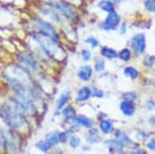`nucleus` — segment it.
<instances>
[{
  "label": "nucleus",
  "mask_w": 155,
  "mask_h": 154,
  "mask_svg": "<svg viewBox=\"0 0 155 154\" xmlns=\"http://www.w3.org/2000/svg\"><path fill=\"white\" fill-rule=\"evenodd\" d=\"M23 43L24 48L32 52L41 61L42 66L44 64H48V62L61 63L66 58V52L61 44L34 31L27 32L23 38Z\"/></svg>",
  "instance_id": "1"
},
{
  "label": "nucleus",
  "mask_w": 155,
  "mask_h": 154,
  "mask_svg": "<svg viewBox=\"0 0 155 154\" xmlns=\"http://www.w3.org/2000/svg\"><path fill=\"white\" fill-rule=\"evenodd\" d=\"M0 117L9 129L21 138L27 139L32 133L33 121L18 109L4 103Z\"/></svg>",
  "instance_id": "2"
},
{
  "label": "nucleus",
  "mask_w": 155,
  "mask_h": 154,
  "mask_svg": "<svg viewBox=\"0 0 155 154\" xmlns=\"http://www.w3.org/2000/svg\"><path fill=\"white\" fill-rule=\"evenodd\" d=\"M26 24L29 28L28 31H34L42 36L51 38L56 43L61 44V37H60L59 31L56 28V26L51 22H49L48 20L36 15L35 12H31L29 15Z\"/></svg>",
  "instance_id": "3"
},
{
  "label": "nucleus",
  "mask_w": 155,
  "mask_h": 154,
  "mask_svg": "<svg viewBox=\"0 0 155 154\" xmlns=\"http://www.w3.org/2000/svg\"><path fill=\"white\" fill-rule=\"evenodd\" d=\"M24 140L9 129L0 117V143L3 154H23Z\"/></svg>",
  "instance_id": "4"
},
{
  "label": "nucleus",
  "mask_w": 155,
  "mask_h": 154,
  "mask_svg": "<svg viewBox=\"0 0 155 154\" xmlns=\"http://www.w3.org/2000/svg\"><path fill=\"white\" fill-rule=\"evenodd\" d=\"M14 61L17 62L20 66H22L27 73L34 78L44 73V70H42L44 66L41 63V61L37 59V57L32 52H30L26 48L17 50L14 56Z\"/></svg>",
  "instance_id": "5"
},
{
  "label": "nucleus",
  "mask_w": 155,
  "mask_h": 154,
  "mask_svg": "<svg viewBox=\"0 0 155 154\" xmlns=\"http://www.w3.org/2000/svg\"><path fill=\"white\" fill-rule=\"evenodd\" d=\"M41 2L55 9L63 19H66L71 22H76L78 20L76 7L71 5L64 0H41Z\"/></svg>",
  "instance_id": "6"
},
{
  "label": "nucleus",
  "mask_w": 155,
  "mask_h": 154,
  "mask_svg": "<svg viewBox=\"0 0 155 154\" xmlns=\"http://www.w3.org/2000/svg\"><path fill=\"white\" fill-rule=\"evenodd\" d=\"M113 136H114L115 140H116L118 143L121 144L125 149H130L131 150V149H136L137 147H140L139 144H137L136 141L132 140L130 136L127 135L123 129H120V128L115 129Z\"/></svg>",
  "instance_id": "7"
},
{
  "label": "nucleus",
  "mask_w": 155,
  "mask_h": 154,
  "mask_svg": "<svg viewBox=\"0 0 155 154\" xmlns=\"http://www.w3.org/2000/svg\"><path fill=\"white\" fill-rule=\"evenodd\" d=\"M77 115H78L77 108L72 103H69L68 106H66L63 110L60 112V117H61L62 125L64 126V128H66L67 126L74 123V119H76Z\"/></svg>",
  "instance_id": "8"
},
{
  "label": "nucleus",
  "mask_w": 155,
  "mask_h": 154,
  "mask_svg": "<svg viewBox=\"0 0 155 154\" xmlns=\"http://www.w3.org/2000/svg\"><path fill=\"white\" fill-rule=\"evenodd\" d=\"M94 68L92 65H90L88 63L82 64L81 66H79L77 70V78L81 83L87 84L90 83L92 81L94 77Z\"/></svg>",
  "instance_id": "9"
},
{
  "label": "nucleus",
  "mask_w": 155,
  "mask_h": 154,
  "mask_svg": "<svg viewBox=\"0 0 155 154\" xmlns=\"http://www.w3.org/2000/svg\"><path fill=\"white\" fill-rule=\"evenodd\" d=\"M91 98V86L82 85L77 89L76 94H74V103H78V105H83V103H88Z\"/></svg>",
  "instance_id": "10"
},
{
  "label": "nucleus",
  "mask_w": 155,
  "mask_h": 154,
  "mask_svg": "<svg viewBox=\"0 0 155 154\" xmlns=\"http://www.w3.org/2000/svg\"><path fill=\"white\" fill-rule=\"evenodd\" d=\"M71 99H72V92L71 89L66 88L64 90H62L56 99V103H55V111L61 112L66 106H68L71 103Z\"/></svg>",
  "instance_id": "11"
},
{
  "label": "nucleus",
  "mask_w": 155,
  "mask_h": 154,
  "mask_svg": "<svg viewBox=\"0 0 155 154\" xmlns=\"http://www.w3.org/2000/svg\"><path fill=\"white\" fill-rule=\"evenodd\" d=\"M120 22V17L118 16L116 11H111L107 14V17L106 19V21L102 22V23L99 25L101 30L104 31H112L115 30L117 27V25L119 24Z\"/></svg>",
  "instance_id": "12"
},
{
  "label": "nucleus",
  "mask_w": 155,
  "mask_h": 154,
  "mask_svg": "<svg viewBox=\"0 0 155 154\" xmlns=\"http://www.w3.org/2000/svg\"><path fill=\"white\" fill-rule=\"evenodd\" d=\"M130 47L136 55L139 56L143 54L145 49H146V38H145L144 34L139 33L132 37L130 41Z\"/></svg>",
  "instance_id": "13"
},
{
  "label": "nucleus",
  "mask_w": 155,
  "mask_h": 154,
  "mask_svg": "<svg viewBox=\"0 0 155 154\" xmlns=\"http://www.w3.org/2000/svg\"><path fill=\"white\" fill-rule=\"evenodd\" d=\"M102 144L104 145V148H107V150L109 151V154H127L125 148L117 142L114 138L106 139L102 141Z\"/></svg>",
  "instance_id": "14"
},
{
  "label": "nucleus",
  "mask_w": 155,
  "mask_h": 154,
  "mask_svg": "<svg viewBox=\"0 0 155 154\" xmlns=\"http://www.w3.org/2000/svg\"><path fill=\"white\" fill-rule=\"evenodd\" d=\"M84 140H85V143L93 146V145H96V144L102 143L104 139H102L101 131H99L98 128L95 126V127L91 128V129L86 130L85 136H84Z\"/></svg>",
  "instance_id": "15"
},
{
  "label": "nucleus",
  "mask_w": 155,
  "mask_h": 154,
  "mask_svg": "<svg viewBox=\"0 0 155 154\" xmlns=\"http://www.w3.org/2000/svg\"><path fill=\"white\" fill-rule=\"evenodd\" d=\"M74 123L79 126L81 129H91V128L96 126V121L93 118L89 117L84 114L78 113L76 119H74Z\"/></svg>",
  "instance_id": "16"
},
{
  "label": "nucleus",
  "mask_w": 155,
  "mask_h": 154,
  "mask_svg": "<svg viewBox=\"0 0 155 154\" xmlns=\"http://www.w3.org/2000/svg\"><path fill=\"white\" fill-rule=\"evenodd\" d=\"M97 128L101 131L102 136H110L113 135L115 131L114 121L110 118H104L101 120L97 121Z\"/></svg>",
  "instance_id": "17"
},
{
  "label": "nucleus",
  "mask_w": 155,
  "mask_h": 154,
  "mask_svg": "<svg viewBox=\"0 0 155 154\" xmlns=\"http://www.w3.org/2000/svg\"><path fill=\"white\" fill-rule=\"evenodd\" d=\"M44 139L49 143L52 149L58 148L61 146V142H60V129H53L50 130L45 135Z\"/></svg>",
  "instance_id": "18"
},
{
  "label": "nucleus",
  "mask_w": 155,
  "mask_h": 154,
  "mask_svg": "<svg viewBox=\"0 0 155 154\" xmlns=\"http://www.w3.org/2000/svg\"><path fill=\"white\" fill-rule=\"evenodd\" d=\"M119 109L125 117H132V116H134V114L137 112L136 103H130V101L125 100H122L119 103Z\"/></svg>",
  "instance_id": "19"
},
{
  "label": "nucleus",
  "mask_w": 155,
  "mask_h": 154,
  "mask_svg": "<svg viewBox=\"0 0 155 154\" xmlns=\"http://www.w3.org/2000/svg\"><path fill=\"white\" fill-rule=\"evenodd\" d=\"M33 148L35 149L37 152L41 154H48L52 150V147L49 145V143L45 139H39V140L35 141L33 144Z\"/></svg>",
  "instance_id": "20"
},
{
  "label": "nucleus",
  "mask_w": 155,
  "mask_h": 154,
  "mask_svg": "<svg viewBox=\"0 0 155 154\" xmlns=\"http://www.w3.org/2000/svg\"><path fill=\"white\" fill-rule=\"evenodd\" d=\"M82 142H83V140H82V138L79 136V133H74V135L69 136L67 146L71 149H72V150H77V149L81 148Z\"/></svg>",
  "instance_id": "21"
},
{
  "label": "nucleus",
  "mask_w": 155,
  "mask_h": 154,
  "mask_svg": "<svg viewBox=\"0 0 155 154\" xmlns=\"http://www.w3.org/2000/svg\"><path fill=\"white\" fill-rule=\"evenodd\" d=\"M101 55L102 58L115 59V58L118 57V53H117L114 49L104 46V47H101Z\"/></svg>",
  "instance_id": "22"
},
{
  "label": "nucleus",
  "mask_w": 155,
  "mask_h": 154,
  "mask_svg": "<svg viewBox=\"0 0 155 154\" xmlns=\"http://www.w3.org/2000/svg\"><path fill=\"white\" fill-rule=\"evenodd\" d=\"M123 74H124V76L127 77V78H129L132 81H136L140 76L139 70H137V68L132 67V66H127V67L124 68Z\"/></svg>",
  "instance_id": "23"
},
{
  "label": "nucleus",
  "mask_w": 155,
  "mask_h": 154,
  "mask_svg": "<svg viewBox=\"0 0 155 154\" xmlns=\"http://www.w3.org/2000/svg\"><path fill=\"white\" fill-rule=\"evenodd\" d=\"M94 71L97 74H101L104 73V68H106V60L102 57H97L94 61V65H93Z\"/></svg>",
  "instance_id": "24"
},
{
  "label": "nucleus",
  "mask_w": 155,
  "mask_h": 154,
  "mask_svg": "<svg viewBox=\"0 0 155 154\" xmlns=\"http://www.w3.org/2000/svg\"><path fill=\"white\" fill-rule=\"evenodd\" d=\"M98 7L104 11L111 12L114 11V3L110 0H101L98 2Z\"/></svg>",
  "instance_id": "25"
},
{
  "label": "nucleus",
  "mask_w": 155,
  "mask_h": 154,
  "mask_svg": "<svg viewBox=\"0 0 155 154\" xmlns=\"http://www.w3.org/2000/svg\"><path fill=\"white\" fill-rule=\"evenodd\" d=\"M80 57H81V60L83 61L84 63H88V62L92 60V52L90 51L89 49L84 48L80 52Z\"/></svg>",
  "instance_id": "26"
},
{
  "label": "nucleus",
  "mask_w": 155,
  "mask_h": 154,
  "mask_svg": "<svg viewBox=\"0 0 155 154\" xmlns=\"http://www.w3.org/2000/svg\"><path fill=\"white\" fill-rule=\"evenodd\" d=\"M122 98L125 101H130V103H136L139 98V95H137V92L134 91H127V92L122 93Z\"/></svg>",
  "instance_id": "27"
},
{
  "label": "nucleus",
  "mask_w": 155,
  "mask_h": 154,
  "mask_svg": "<svg viewBox=\"0 0 155 154\" xmlns=\"http://www.w3.org/2000/svg\"><path fill=\"white\" fill-rule=\"evenodd\" d=\"M118 57L122 61L128 62L131 59V51L129 49H122L118 53Z\"/></svg>",
  "instance_id": "28"
},
{
  "label": "nucleus",
  "mask_w": 155,
  "mask_h": 154,
  "mask_svg": "<svg viewBox=\"0 0 155 154\" xmlns=\"http://www.w3.org/2000/svg\"><path fill=\"white\" fill-rule=\"evenodd\" d=\"M134 138H136V140L137 141V142H145V141L149 139V133L145 130L139 129L137 131H136Z\"/></svg>",
  "instance_id": "29"
},
{
  "label": "nucleus",
  "mask_w": 155,
  "mask_h": 154,
  "mask_svg": "<svg viewBox=\"0 0 155 154\" xmlns=\"http://www.w3.org/2000/svg\"><path fill=\"white\" fill-rule=\"evenodd\" d=\"M91 92H92V98L101 99L104 97V91L101 90V88L95 86H91Z\"/></svg>",
  "instance_id": "30"
},
{
  "label": "nucleus",
  "mask_w": 155,
  "mask_h": 154,
  "mask_svg": "<svg viewBox=\"0 0 155 154\" xmlns=\"http://www.w3.org/2000/svg\"><path fill=\"white\" fill-rule=\"evenodd\" d=\"M69 136H71V133L67 131L66 128L60 129V142H61V145H67Z\"/></svg>",
  "instance_id": "31"
},
{
  "label": "nucleus",
  "mask_w": 155,
  "mask_h": 154,
  "mask_svg": "<svg viewBox=\"0 0 155 154\" xmlns=\"http://www.w3.org/2000/svg\"><path fill=\"white\" fill-rule=\"evenodd\" d=\"M85 43H86L87 44H89L92 49H96V48H98V47H99V41L97 38H95V37H93V36L87 37V38L85 39Z\"/></svg>",
  "instance_id": "32"
},
{
  "label": "nucleus",
  "mask_w": 155,
  "mask_h": 154,
  "mask_svg": "<svg viewBox=\"0 0 155 154\" xmlns=\"http://www.w3.org/2000/svg\"><path fill=\"white\" fill-rule=\"evenodd\" d=\"M145 65L149 68L155 69V56L151 55V56H147L145 58Z\"/></svg>",
  "instance_id": "33"
},
{
  "label": "nucleus",
  "mask_w": 155,
  "mask_h": 154,
  "mask_svg": "<svg viewBox=\"0 0 155 154\" xmlns=\"http://www.w3.org/2000/svg\"><path fill=\"white\" fill-rule=\"evenodd\" d=\"M66 129H67V131H68L69 133H71V135H74V133H79L80 131H81V128H80L76 123H72L71 125L67 126Z\"/></svg>",
  "instance_id": "34"
},
{
  "label": "nucleus",
  "mask_w": 155,
  "mask_h": 154,
  "mask_svg": "<svg viewBox=\"0 0 155 154\" xmlns=\"http://www.w3.org/2000/svg\"><path fill=\"white\" fill-rule=\"evenodd\" d=\"M145 7L149 11H155V0H146Z\"/></svg>",
  "instance_id": "35"
},
{
  "label": "nucleus",
  "mask_w": 155,
  "mask_h": 154,
  "mask_svg": "<svg viewBox=\"0 0 155 154\" xmlns=\"http://www.w3.org/2000/svg\"><path fill=\"white\" fill-rule=\"evenodd\" d=\"M127 154H149L147 152V150H145L144 148L137 147L136 149H131V150L127 151Z\"/></svg>",
  "instance_id": "36"
},
{
  "label": "nucleus",
  "mask_w": 155,
  "mask_h": 154,
  "mask_svg": "<svg viewBox=\"0 0 155 154\" xmlns=\"http://www.w3.org/2000/svg\"><path fill=\"white\" fill-rule=\"evenodd\" d=\"M146 148L150 151L155 152V138L150 139L148 142H146Z\"/></svg>",
  "instance_id": "37"
},
{
  "label": "nucleus",
  "mask_w": 155,
  "mask_h": 154,
  "mask_svg": "<svg viewBox=\"0 0 155 154\" xmlns=\"http://www.w3.org/2000/svg\"><path fill=\"white\" fill-rule=\"evenodd\" d=\"M7 96V92H2L0 91V113H1L2 109L4 106V103H5V99Z\"/></svg>",
  "instance_id": "38"
},
{
  "label": "nucleus",
  "mask_w": 155,
  "mask_h": 154,
  "mask_svg": "<svg viewBox=\"0 0 155 154\" xmlns=\"http://www.w3.org/2000/svg\"><path fill=\"white\" fill-rule=\"evenodd\" d=\"M145 106L149 111H155V100L154 99H148L145 103Z\"/></svg>",
  "instance_id": "39"
},
{
  "label": "nucleus",
  "mask_w": 155,
  "mask_h": 154,
  "mask_svg": "<svg viewBox=\"0 0 155 154\" xmlns=\"http://www.w3.org/2000/svg\"><path fill=\"white\" fill-rule=\"evenodd\" d=\"M19 0H0V5H12L16 7Z\"/></svg>",
  "instance_id": "40"
},
{
  "label": "nucleus",
  "mask_w": 155,
  "mask_h": 154,
  "mask_svg": "<svg viewBox=\"0 0 155 154\" xmlns=\"http://www.w3.org/2000/svg\"><path fill=\"white\" fill-rule=\"evenodd\" d=\"M65 2H67V3H69L72 6H79L82 4V2H83V0H64Z\"/></svg>",
  "instance_id": "41"
},
{
  "label": "nucleus",
  "mask_w": 155,
  "mask_h": 154,
  "mask_svg": "<svg viewBox=\"0 0 155 154\" xmlns=\"http://www.w3.org/2000/svg\"><path fill=\"white\" fill-rule=\"evenodd\" d=\"M81 150L83 151L84 153H86V152H89L90 150H91V145H89V144H84V145H82L81 146Z\"/></svg>",
  "instance_id": "42"
},
{
  "label": "nucleus",
  "mask_w": 155,
  "mask_h": 154,
  "mask_svg": "<svg viewBox=\"0 0 155 154\" xmlns=\"http://www.w3.org/2000/svg\"><path fill=\"white\" fill-rule=\"evenodd\" d=\"M63 152H62V150L60 149V147L58 148H54V149H52L51 151L48 153V154H62Z\"/></svg>",
  "instance_id": "43"
},
{
  "label": "nucleus",
  "mask_w": 155,
  "mask_h": 154,
  "mask_svg": "<svg viewBox=\"0 0 155 154\" xmlns=\"http://www.w3.org/2000/svg\"><path fill=\"white\" fill-rule=\"evenodd\" d=\"M104 118H107V115L104 113V112H99V113L97 114V121L101 120V119H104Z\"/></svg>",
  "instance_id": "44"
},
{
  "label": "nucleus",
  "mask_w": 155,
  "mask_h": 154,
  "mask_svg": "<svg viewBox=\"0 0 155 154\" xmlns=\"http://www.w3.org/2000/svg\"><path fill=\"white\" fill-rule=\"evenodd\" d=\"M149 123H150V125L155 127V115H152L151 117L149 118Z\"/></svg>",
  "instance_id": "45"
},
{
  "label": "nucleus",
  "mask_w": 155,
  "mask_h": 154,
  "mask_svg": "<svg viewBox=\"0 0 155 154\" xmlns=\"http://www.w3.org/2000/svg\"><path fill=\"white\" fill-rule=\"evenodd\" d=\"M0 154H3V150H2V146H1V143H0Z\"/></svg>",
  "instance_id": "46"
},
{
  "label": "nucleus",
  "mask_w": 155,
  "mask_h": 154,
  "mask_svg": "<svg viewBox=\"0 0 155 154\" xmlns=\"http://www.w3.org/2000/svg\"><path fill=\"white\" fill-rule=\"evenodd\" d=\"M23 154H32V153L29 152V151H27V152H23Z\"/></svg>",
  "instance_id": "47"
},
{
  "label": "nucleus",
  "mask_w": 155,
  "mask_h": 154,
  "mask_svg": "<svg viewBox=\"0 0 155 154\" xmlns=\"http://www.w3.org/2000/svg\"><path fill=\"white\" fill-rule=\"evenodd\" d=\"M2 46V41H1V37H0V47Z\"/></svg>",
  "instance_id": "48"
},
{
  "label": "nucleus",
  "mask_w": 155,
  "mask_h": 154,
  "mask_svg": "<svg viewBox=\"0 0 155 154\" xmlns=\"http://www.w3.org/2000/svg\"><path fill=\"white\" fill-rule=\"evenodd\" d=\"M115 1H116V2H120L121 0H115Z\"/></svg>",
  "instance_id": "49"
},
{
  "label": "nucleus",
  "mask_w": 155,
  "mask_h": 154,
  "mask_svg": "<svg viewBox=\"0 0 155 154\" xmlns=\"http://www.w3.org/2000/svg\"><path fill=\"white\" fill-rule=\"evenodd\" d=\"M1 70H2V68H0V74H1Z\"/></svg>",
  "instance_id": "50"
},
{
  "label": "nucleus",
  "mask_w": 155,
  "mask_h": 154,
  "mask_svg": "<svg viewBox=\"0 0 155 154\" xmlns=\"http://www.w3.org/2000/svg\"><path fill=\"white\" fill-rule=\"evenodd\" d=\"M62 154H64V153H62Z\"/></svg>",
  "instance_id": "51"
}]
</instances>
